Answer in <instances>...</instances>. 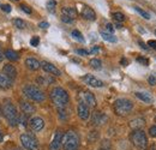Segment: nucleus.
Here are the masks:
<instances>
[{"instance_id":"obj_1","label":"nucleus","mask_w":156,"mask_h":150,"mask_svg":"<svg viewBox=\"0 0 156 150\" xmlns=\"http://www.w3.org/2000/svg\"><path fill=\"white\" fill-rule=\"evenodd\" d=\"M1 113L2 115L5 116V119L7 120L9 125L10 126H16L18 124V118H20V114L17 113V108L15 107V105L11 102V100L6 98L2 101V105H1Z\"/></svg>"},{"instance_id":"obj_2","label":"nucleus","mask_w":156,"mask_h":150,"mask_svg":"<svg viewBox=\"0 0 156 150\" xmlns=\"http://www.w3.org/2000/svg\"><path fill=\"white\" fill-rule=\"evenodd\" d=\"M51 98H52V102L54 103V106L57 108H65L70 101V96L67 94V91L60 87L52 89Z\"/></svg>"},{"instance_id":"obj_3","label":"nucleus","mask_w":156,"mask_h":150,"mask_svg":"<svg viewBox=\"0 0 156 150\" xmlns=\"http://www.w3.org/2000/svg\"><path fill=\"white\" fill-rule=\"evenodd\" d=\"M133 109V102L129 98H118L113 103V111L119 116H126Z\"/></svg>"},{"instance_id":"obj_4","label":"nucleus","mask_w":156,"mask_h":150,"mask_svg":"<svg viewBox=\"0 0 156 150\" xmlns=\"http://www.w3.org/2000/svg\"><path fill=\"white\" fill-rule=\"evenodd\" d=\"M62 149L64 150H78L79 149V137H78L77 132L67 131L64 134Z\"/></svg>"},{"instance_id":"obj_5","label":"nucleus","mask_w":156,"mask_h":150,"mask_svg":"<svg viewBox=\"0 0 156 150\" xmlns=\"http://www.w3.org/2000/svg\"><path fill=\"white\" fill-rule=\"evenodd\" d=\"M23 94L27 98L34 101V102H43L46 96L42 90H40L35 85H25L23 88Z\"/></svg>"},{"instance_id":"obj_6","label":"nucleus","mask_w":156,"mask_h":150,"mask_svg":"<svg viewBox=\"0 0 156 150\" xmlns=\"http://www.w3.org/2000/svg\"><path fill=\"white\" fill-rule=\"evenodd\" d=\"M131 142L138 149H145L148 145V138L143 130H133L131 133Z\"/></svg>"},{"instance_id":"obj_7","label":"nucleus","mask_w":156,"mask_h":150,"mask_svg":"<svg viewBox=\"0 0 156 150\" xmlns=\"http://www.w3.org/2000/svg\"><path fill=\"white\" fill-rule=\"evenodd\" d=\"M20 144L24 149L27 150H40V144L37 142V139L30 134H27V133H23L20 134Z\"/></svg>"},{"instance_id":"obj_8","label":"nucleus","mask_w":156,"mask_h":150,"mask_svg":"<svg viewBox=\"0 0 156 150\" xmlns=\"http://www.w3.org/2000/svg\"><path fill=\"white\" fill-rule=\"evenodd\" d=\"M79 98H80V101L83 102V103H85L87 106H89V107H96V105H98V102H96V97L94 96V94L91 93V91H89V90H83V91H80L79 93Z\"/></svg>"},{"instance_id":"obj_9","label":"nucleus","mask_w":156,"mask_h":150,"mask_svg":"<svg viewBox=\"0 0 156 150\" xmlns=\"http://www.w3.org/2000/svg\"><path fill=\"white\" fill-rule=\"evenodd\" d=\"M62 139H64V132L61 130H57L51 144H49V150H60L61 145H62Z\"/></svg>"},{"instance_id":"obj_10","label":"nucleus","mask_w":156,"mask_h":150,"mask_svg":"<svg viewBox=\"0 0 156 150\" xmlns=\"http://www.w3.org/2000/svg\"><path fill=\"white\" fill-rule=\"evenodd\" d=\"M82 80L85 83V84H88V85H90V87H93V88H102L103 85H105V83L101 80V79H98L96 78L95 76L93 75H85L82 77Z\"/></svg>"},{"instance_id":"obj_11","label":"nucleus","mask_w":156,"mask_h":150,"mask_svg":"<svg viewBox=\"0 0 156 150\" xmlns=\"http://www.w3.org/2000/svg\"><path fill=\"white\" fill-rule=\"evenodd\" d=\"M29 126L34 132H40L44 127V120L40 116H34L29 120Z\"/></svg>"},{"instance_id":"obj_12","label":"nucleus","mask_w":156,"mask_h":150,"mask_svg":"<svg viewBox=\"0 0 156 150\" xmlns=\"http://www.w3.org/2000/svg\"><path fill=\"white\" fill-rule=\"evenodd\" d=\"M77 114L82 120H88L90 116V107L80 101L77 106Z\"/></svg>"},{"instance_id":"obj_13","label":"nucleus","mask_w":156,"mask_h":150,"mask_svg":"<svg viewBox=\"0 0 156 150\" xmlns=\"http://www.w3.org/2000/svg\"><path fill=\"white\" fill-rule=\"evenodd\" d=\"M41 67L47 72V73H51V75L53 76H61V71L59 70L57 66H54L53 64H51V62H48V61H42L41 62Z\"/></svg>"},{"instance_id":"obj_14","label":"nucleus","mask_w":156,"mask_h":150,"mask_svg":"<svg viewBox=\"0 0 156 150\" xmlns=\"http://www.w3.org/2000/svg\"><path fill=\"white\" fill-rule=\"evenodd\" d=\"M2 73L6 76L7 78H10L11 80H15L16 77H17V70H16V67H15L13 65L6 64V65H4V67H2Z\"/></svg>"},{"instance_id":"obj_15","label":"nucleus","mask_w":156,"mask_h":150,"mask_svg":"<svg viewBox=\"0 0 156 150\" xmlns=\"http://www.w3.org/2000/svg\"><path fill=\"white\" fill-rule=\"evenodd\" d=\"M107 121V115L102 112H94L91 116V123L94 125H102Z\"/></svg>"},{"instance_id":"obj_16","label":"nucleus","mask_w":156,"mask_h":150,"mask_svg":"<svg viewBox=\"0 0 156 150\" xmlns=\"http://www.w3.org/2000/svg\"><path fill=\"white\" fill-rule=\"evenodd\" d=\"M80 13H82V17L84 19H87V20H95V19H96V13H95V11H94L91 7H89V6H83Z\"/></svg>"},{"instance_id":"obj_17","label":"nucleus","mask_w":156,"mask_h":150,"mask_svg":"<svg viewBox=\"0 0 156 150\" xmlns=\"http://www.w3.org/2000/svg\"><path fill=\"white\" fill-rule=\"evenodd\" d=\"M20 109H22V113H23V114H25V115L31 114V113H35V111H36V108H35L31 103L25 102V101H20Z\"/></svg>"},{"instance_id":"obj_18","label":"nucleus","mask_w":156,"mask_h":150,"mask_svg":"<svg viewBox=\"0 0 156 150\" xmlns=\"http://www.w3.org/2000/svg\"><path fill=\"white\" fill-rule=\"evenodd\" d=\"M25 65L31 71H36V70H39L40 67H41V62L37 59H35V58H28L25 60Z\"/></svg>"},{"instance_id":"obj_19","label":"nucleus","mask_w":156,"mask_h":150,"mask_svg":"<svg viewBox=\"0 0 156 150\" xmlns=\"http://www.w3.org/2000/svg\"><path fill=\"white\" fill-rule=\"evenodd\" d=\"M61 13H62L64 16H67V17H70V18H72V19H75L77 17V10H76L75 7H70V6L62 7V9H61Z\"/></svg>"},{"instance_id":"obj_20","label":"nucleus","mask_w":156,"mask_h":150,"mask_svg":"<svg viewBox=\"0 0 156 150\" xmlns=\"http://www.w3.org/2000/svg\"><path fill=\"white\" fill-rule=\"evenodd\" d=\"M145 125V120L143 118H136L130 121V127L132 130H140Z\"/></svg>"},{"instance_id":"obj_21","label":"nucleus","mask_w":156,"mask_h":150,"mask_svg":"<svg viewBox=\"0 0 156 150\" xmlns=\"http://www.w3.org/2000/svg\"><path fill=\"white\" fill-rule=\"evenodd\" d=\"M13 80L7 78L4 73H0V89H9L12 87Z\"/></svg>"},{"instance_id":"obj_22","label":"nucleus","mask_w":156,"mask_h":150,"mask_svg":"<svg viewBox=\"0 0 156 150\" xmlns=\"http://www.w3.org/2000/svg\"><path fill=\"white\" fill-rule=\"evenodd\" d=\"M135 96H136L137 98L142 100L143 102H145V103H151V102H153V97H151V96H150L149 94H147V93H140V91H136V93H135Z\"/></svg>"},{"instance_id":"obj_23","label":"nucleus","mask_w":156,"mask_h":150,"mask_svg":"<svg viewBox=\"0 0 156 150\" xmlns=\"http://www.w3.org/2000/svg\"><path fill=\"white\" fill-rule=\"evenodd\" d=\"M4 55H5V58H7L9 60H11V61H17L20 59L18 53L15 52V51H12V49H6L5 53H4Z\"/></svg>"},{"instance_id":"obj_24","label":"nucleus","mask_w":156,"mask_h":150,"mask_svg":"<svg viewBox=\"0 0 156 150\" xmlns=\"http://www.w3.org/2000/svg\"><path fill=\"white\" fill-rule=\"evenodd\" d=\"M101 36L103 40H106V41H108V42H113V43H115L118 40L117 38L113 35V34H109V33H106V31H103V30H101Z\"/></svg>"},{"instance_id":"obj_25","label":"nucleus","mask_w":156,"mask_h":150,"mask_svg":"<svg viewBox=\"0 0 156 150\" xmlns=\"http://www.w3.org/2000/svg\"><path fill=\"white\" fill-rule=\"evenodd\" d=\"M89 65H90L93 69H95V70H101V67H102L101 60H100V59H96V58L91 59V60L89 61Z\"/></svg>"},{"instance_id":"obj_26","label":"nucleus","mask_w":156,"mask_h":150,"mask_svg":"<svg viewBox=\"0 0 156 150\" xmlns=\"http://www.w3.org/2000/svg\"><path fill=\"white\" fill-rule=\"evenodd\" d=\"M46 7H47V10H48L51 13H53V12L55 11V7H57V1H55V0H48Z\"/></svg>"},{"instance_id":"obj_27","label":"nucleus","mask_w":156,"mask_h":150,"mask_svg":"<svg viewBox=\"0 0 156 150\" xmlns=\"http://www.w3.org/2000/svg\"><path fill=\"white\" fill-rule=\"evenodd\" d=\"M112 17L113 19L118 22V23H121V22H124L125 20V16H124V13H121V12H113L112 13Z\"/></svg>"},{"instance_id":"obj_28","label":"nucleus","mask_w":156,"mask_h":150,"mask_svg":"<svg viewBox=\"0 0 156 150\" xmlns=\"http://www.w3.org/2000/svg\"><path fill=\"white\" fill-rule=\"evenodd\" d=\"M71 35H72V38H75V40H77L79 42H84V38H83V35L80 34L79 30H72Z\"/></svg>"},{"instance_id":"obj_29","label":"nucleus","mask_w":156,"mask_h":150,"mask_svg":"<svg viewBox=\"0 0 156 150\" xmlns=\"http://www.w3.org/2000/svg\"><path fill=\"white\" fill-rule=\"evenodd\" d=\"M13 25L16 28H18V29H24L25 28V22L20 18H16L13 19Z\"/></svg>"},{"instance_id":"obj_30","label":"nucleus","mask_w":156,"mask_h":150,"mask_svg":"<svg viewBox=\"0 0 156 150\" xmlns=\"http://www.w3.org/2000/svg\"><path fill=\"white\" fill-rule=\"evenodd\" d=\"M135 10H136L137 12L143 17V18H145V19H150V15L147 12V11H144V10H142L139 6H135Z\"/></svg>"},{"instance_id":"obj_31","label":"nucleus","mask_w":156,"mask_h":150,"mask_svg":"<svg viewBox=\"0 0 156 150\" xmlns=\"http://www.w3.org/2000/svg\"><path fill=\"white\" fill-rule=\"evenodd\" d=\"M54 79L53 78H47V77H39L37 78V82L40 84H44V85H48L49 83H52Z\"/></svg>"},{"instance_id":"obj_32","label":"nucleus","mask_w":156,"mask_h":150,"mask_svg":"<svg viewBox=\"0 0 156 150\" xmlns=\"http://www.w3.org/2000/svg\"><path fill=\"white\" fill-rule=\"evenodd\" d=\"M103 31L109 33V34H113V31H114V27H113L111 23H106V24H105V30H103Z\"/></svg>"},{"instance_id":"obj_33","label":"nucleus","mask_w":156,"mask_h":150,"mask_svg":"<svg viewBox=\"0 0 156 150\" xmlns=\"http://www.w3.org/2000/svg\"><path fill=\"white\" fill-rule=\"evenodd\" d=\"M137 61H138L139 64L144 65V66H148V65H149V60H148L147 58H142V56H138V58H137Z\"/></svg>"},{"instance_id":"obj_34","label":"nucleus","mask_w":156,"mask_h":150,"mask_svg":"<svg viewBox=\"0 0 156 150\" xmlns=\"http://www.w3.org/2000/svg\"><path fill=\"white\" fill-rule=\"evenodd\" d=\"M40 43V38L39 36H34V38L30 40V45L33 46V47H37Z\"/></svg>"},{"instance_id":"obj_35","label":"nucleus","mask_w":156,"mask_h":150,"mask_svg":"<svg viewBox=\"0 0 156 150\" xmlns=\"http://www.w3.org/2000/svg\"><path fill=\"white\" fill-rule=\"evenodd\" d=\"M20 10H22L23 12L28 13V15H30V13H31V9H30L28 5H24V4H22V5H20Z\"/></svg>"},{"instance_id":"obj_36","label":"nucleus","mask_w":156,"mask_h":150,"mask_svg":"<svg viewBox=\"0 0 156 150\" xmlns=\"http://www.w3.org/2000/svg\"><path fill=\"white\" fill-rule=\"evenodd\" d=\"M1 10L4 11V12H6V13H10L11 12V6L9 5V4H4V5H1Z\"/></svg>"},{"instance_id":"obj_37","label":"nucleus","mask_w":156,"mask_h":150,"mask_svg":"<svg viewBox=\"0 0 156 150\" xmlns=\"http://www.w3.org/2000/svg\"><path fill=\"white\" fill-rule=\"evenodd\" d=\"M61 20H62L64 23H66V24H70V23L73 22L72 18H70V17H67V16H64V15H61Z\"/></svg>"},{"instance_id":"obj_38","label":"nucleus","mask_w":156,"mask_h":150,"mask_svg":"<svg viewBox=\"0 0 156 150\" xmlns=\"http://www.w3.org/2000/svg\"><path fill=\"white\" fill-rule=\"evenodd\" d=\"M149 134H150L151 137H154V138H156V125H154V126H151V127L149 129Z\"/></svg>"},{"instance_id":"obj_39","label":"nucleus","mask_w":156,"mask_h":150,"mask_svg":"<svg viewBox=\"0 0 156 150\" xmlns=\"http://www.w3.org/2000/svg\"><path fill=\"white\" fill-rule=\"evenodd\" d=\"M148 82H149V84H150V85H156V77L150 76V77L148 78Z\"/></svg>"},{"instance_id":"obj_40","label":"nucleus","mask_w":156,"mask_h":150,"mask_svg":"<svg viewBox=\"0 0 156 150\" xmlns=\"http://www.w3.org/2000/svg\"><path fill=\"white\" fill-rule=\"evenodd\" d=\"M148 46H149L150 48H153V49H155L156 51V41L155 40H150V41H148Z\"/></svg>"},{"instance_id":"obj_41","label":"nucleus","mask_w":156,"mask_h":150,"mask_svg":"<svg viewBox=\"0 0 156 150\" xmlns=\"http://www.w3.org/2000/svg\"><path fill=\"white\" fill-rule=\"evenodd\" d=\"M76 53L79 54V55H88V54H89V52H88V51H85V49H77V51H76Z\"/></svg>"},{"instance_id":"obj_42","label":"nucleus","mask_w":156,"mask_h":150,"mask_svg":"<svg viewBox=\"0 0 156 150\" xmlns=\"http://www.w3.org/2000/svg\"><path fill=\"white\" fill-rule=\"evenodd\" d=\"M39 27L41 29H47V28L49 27V24H48L47 22H41V23H39Z\"/></svg>"},{"instance_id":"obj_43","label":"nucleus","mask_w":156,"mask_h":150,"mask_svg":"<svg viewBox=\"0 0 156 150\" xmlns=\"http://www.w3.org/2000/svg\"><path fill=\"white\" fill-rule=\"evenodd\" d=\"M127 64H129V61H127V59H125V58H122V59H121V65H122V66H127Z\"/></svg>"},{"instance_id":"obj_44","label":"nucleus","mask_w":156,"mask_h":150,"mask_svg":"<svg viewBox=\"0 0 156 150\" xmlns=\"http://www.w3.org/2000/svg\"><path fill=\"white\" fill-rule=\"evenodd\" d=\"M98 51H100V48H98V47H94V48H91V51H90L89 53H91V54H93V53H98Z\"/></svg>"},{"instance_id":"obj_45","label":"nucleus","mask_w":156,"mask_h":150,"mask_svg":"<svg viewBox=\"0 0 156 150\" xmlns=\"http://www.w3.org/2000/svg\"><path fill=\"white\" fill-rule=\"evenodd\" d=\"M4 56H5L4 55V51H2V48L0 47V62L4 60Z\"/></svg>"},{"instance_id":"obj_46","label":"nucleus","mask_w":156,"mask_h":150,"mask_svg":"<svg viewBox=\"0 0 156 150\" xmlns=\"http://www.w3.org/2000/svg\"><path fill=\"white\" fill-rule=\"evenodd\" d=\"M139 46H140L143 49H148V47L145 46V43H144V42H142V41H139Z\"/></svg>"},{"instance_id":"obj_47","label":"nucleus","mask_w":156,"mask_h":150,"mask_svg":"<svg viewBox=\"0 0 156 150\" xmlns=\"http://www.w3.org/2000/svg\"><path fill=\"white\" fill-rule=\"evenodd\" d=\"M2 139H4V134H2V132L0 131V142H2Z\"/></svg>"},{"instance_id":"obj_48","label":"nucleus","mask_w":156,"mask_h":150,"mask_svg":"<svg viewBox=\"0 0 156 150\" xmlns=\"http://www.w3.org/2000/svg\"><path fill=\"white\" fill-rule=\"evenodd\" d=\"M100 150H109V149H107V148H101Z\"/></svg>"},{"instance_id":"obj_49","label":"nucleus","mask_w":156,"mask_h":150,"mask_svg":"<svg viewBox=\"0 0 156 150\" xmlns=\"http://www.w3.org/2000/svg\"><path fill=\"white\" fill-rule=\"evenodd\" d=\"M11 1H18V0H11Z\"/></svg>"},{"instance_id":"obj_50","label":"nucleus","mask_w":156,"mask_h":150,"mask_svg":"<svg viewBox=\"0 0 156 150\" xmlns=\"http://www.w3.org/2000/svg\"><path fill=\"white\" fill-rule=\"evenodd\" d=\"M0 113H1V109H0Z\"/></svg>"},{"instance_id":"obj_51","label":"nucleus","mask_w":156,"mask_h":150,"mask_svg":"<svg viewBox=\"0 0 156 150\" xmlns=\"http://www.w3.org/2000/svg\"><path fill=\"white\" fill-rule=\"evenodd\" d=\"M155 35H156V31H155Z\"/></svg>"},{"instance_id":"obj_52","label":"nucleus","mask_w":156,"mask_h":150,"mask_svg":"<svg viewBox=\"0 0 156 150\" xmlns=\"http://www.w3.org/2000/svg\"><path fill=\"white\" fill-rule=\"evenodd\" d=\"M155 120H156V118H155Z\"/></svg>"}]
</instances>
